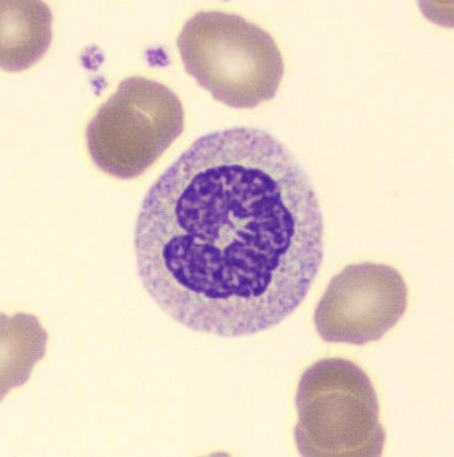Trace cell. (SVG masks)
I'll use <instances>...</instances> for the list:
<instances>
[{"label": "cell", "instance_id": "obj_1", "mask_svg": "<svg viewBox=\"0 0 454 457\" xmlns=\"http://www.w3.org/2000/svg\"><path fill=\"white\" fill-rule=\"evenodd\" d=\"M137 275L177 323L219 337L291 317L324 262V217L294 154L256 128L199 137L148 189Z\"/></svg>", "mask_w": 454, "mask_h": 457}, {"label": "cell", "instance_id": "obj_2", "mask_svg": "<svg viewBox=\"0 0 454 457\" xmlns=\"http://www.w3.org/2000/svg\"><path fill=\"white\" fill-rule=\"evenodd\" d=\"M177 45L186 72L227 107L256 108L270 101L285 76L275 38L240 15L196 12Z\"/></svg>", "mask_w": 454, "mask_h": 457}, {"label": "cell", "instance_id": "obj_3", "mask_svg": "<svg viewBox=\"0 0 454 457\" xmlns=\"http://www.w3.org/2000/svg\"><path fill=\"white\" fill-rule=\"evenodd\" d=\"M295 405L301 455H382L386 434L378 395L357 363L336 357L312 363L302 372Z\"/></svg>", "mask_w": 454, "mask_h": 457}, {"label": "cell", "instance_id": "obj_4", "mask_svg": "<svg viewBox=\"0 0 454 457\" xmlns=\"http://www.w3.org/2000/svg\"><path fill=\"white\" fill-rule=\"evenodd\" d=\"M185 129V109L169 87L128 77L86 129L87 149L106 175L134 179L159 161Z\"/></svg>", "mask_w": 454, "mask_h": 457}, {"label": "cell", "instance_id": "obj_5", "mask_svg": "<svg viewBox=\"0 0 454 457\" xmlns=\"http://www.w3.org/2000/svg\"><path fill=\"white\" fill-rule=\"evenodd\" d=\"M408 303V286L398 270L384 263H356L328 283L315 308L314 324L327 343L362 346L395 328Z\"/></svg>", "mask_w": 454, "mask_h": 457}, {"label": "cell", "instance_id": "obj_6", "mask_svg": "<svg viewBox=\"0 0 454 457\" xmlns=\"http://www.w3.org/2000/svg\"><path fill=\"white\" fill-rule=\"evenodd\" d=\"M0 64L6 72H21L43 59L53 40V12L41 2L0 4Z\"/></svg>", "mask_w": 454, "mask_h": 457}]
</instances>
